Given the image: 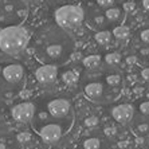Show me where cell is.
Masks as SVG:
<instances>
[{
    "label": "cell",
    "mask_w": 149,
    "mask_h": 149,
    "mask_svg": "<svg viewBox=\"0 0 149 149\" xmlns=\"http://www.w3.org/2000/svg\"><path fill=\"white\" fill-rule=\"evenodd\" d=\"M58 75V69L55 65H42L36 71H35V77L40 83H52L56 79Z\"/></svg>",
    "instance_id": "8"
},
{
    "label": "cell",
    "mask_w": 149,
    "mask_h": 149,
    "mask_svg": "<svg viewBox=\"0 0 149 149\" xmlns=\"http://www.w3.org/2000/svg\"><path fill=\"white\" fill-rule=\"evenodd\" d=\"M118 146H120V148H125V146H128V141H121V142H118Z\"/></svg>",
    "instance_id": "27"
},
{
    "label": "cell",
    "mask_w": 149,
    "mask_h": 149,
    "mask_svg": "<svg viewBox=\"0 0 149 149\" xmlns=\"http://www.w3.org/2000/svg\"><path fill=\"white\" fill-rule=\"evenodd\" d=\"M142 6H144L145 10L149 11V0H142Z\"/></svg>",
    "instance_id": "26"
},
{
    "label": "cell",
    "mask_w": 149,
    "mask_h": 149,
    "mask_svg": "<svg viewBox=\"0 0 149 149\" xmlns=\"http://www.w3.org/2000/svg\"><path fill=\"white\" fill-rule=\"evenodd\" d=\"M101 148V140L95 139V137H90V139L85 140L83 142V149H100Z\"/></svg>",
    "instance_id": "14"
},
{
    "label": "cell",
    "mask_w": 149,
    "mask_h": 149,
    "mask_svg": "<svg viewBox=\"0 0 149 149\" xmlns=\"http://www.w3.org/2000/svg\"><path fill=\"white\" fill-rule=\"evenodd\" d=\"M55 22L61 28H75L83 22V11L78 6H62L55 11Z\"/></svg>",
    "instance_id": "5"
},
{
    "label": "cell",
    "mask_w": 149,
    "mask_h": 149,
    "mask_svg": "<svg viewBox=\"0 0 149 149\" xmlns=\"http://www.w3.org/2000/svg\"><path fill=\"white\" fill-rule=\"evenodd\" d=\"M20 1H24V3H27V1H32V0H20Z\"/></svg>",
    "instance_id": "30"
},
{
    "label": "cell",
    "mask_w": 149,
    "mask_h": 149,
    "mask_svg": "<svg viewBox=\"0 0 149 149\" xmlns=\"http://www.w3.org/2000/svg\"><path fill=\"white\" fill-rule=\"evenodd\" d=\"M111 116H113V118L116 121L121 122V124H126L134 116V109H133L132 105L129 104H121L118 106H116V108H113Z\"/></svg>",
    "instance_id": "9"
},
{
    "label": "cell",
    "mask_w": 149,
    "mask_h": 149,
    "mask_svg": "<svg viewBox=\"0 0 149 149\" xmlns=\"http://www.w3.org/2000/svg\"><path fill=\"white\" fill-rule=\"evenodd\" d=\"M35 106L46 110V113L54 120H58V121L73 126L74 117H75L74 116V108L67 97L47 95V97L39 98V101L35 104Z\"/></svg>",
    "instance_id": "3"
},
{
    "label": "cell",
    "mask_w": 149,
    "mask_h": 149,
    "mask_svg": "<svg viewBox=\"0 0 149 149\" xmlns=\"http://www.w3.org/2000/svg\"><path fill=\"white\" fill-rule=\"evenodd\" d=\"M97 3H98V6H101V7L109 8L110 6H113L114 0H97Z\"/></svg>",
    "instance_id": "21"
},
{
    "label": "cell",
    "mask_w": 149,
    "mask_h": 149,
    "mask_svg": "<svg viewBox=\"0 0 149 149\" xmlns=\"http://www.w3.org/2000/svg\"><path fill=\"white\" fill-rule=\"evenodd\" d=\"M105 82L116 93L121 91L122 86H124V78H122V75L118 73H114V71H111V73L105 75Z\"/></svg>",
    "instance_id": "10"
},
{
    "label": "cell",
    "mask_w": 149,
    "mask_h": 149,
    "mask_svg": "<svg viewBox=\"0 0 149 149\" xmlns=\"http://www.w3.org/2000/svg\"><path fill=\"white\" fill-rule=\"evenodd\" d=\"M126 61H128V63H134L136 62V58H134V56H129Z\"/></svg>",
    "instance_id": "28"
},
{
    "label": "cell",
    "mask_w": 149,
    "mask_h": 149,
    "mask_svg": "<svg viewBox=\"0 0 149 149\" xmlns=\"http://www.w3.org/2000/svg\"><path fill=\"white\" fill-rule=\"evenodd\" d=\"M105 61H106V63L110 65V66H116V65H118V63L121 62V54H118V52H110V54H108V55L105 56Z\"/></svg>",
    "instance_id": "15"
},
{
    "label": "cell",
    "mask_w": 149,
    "mask_h": 149,
    "mask_svg": "<svg viewBox=\"0 0 149 149\" xmlns=\"http://www.w3.org/2000/svg\"><path fill=\"white\" fill-rule=\"evenodd\" d=\"M139 109L142 116H149V101H144L142 104H140Z\"/></svg>",
    "instance_id": "18"
},
{
    "label": "cell",
    "mask_w": 149,
    "mask_h": 149,
    "mask_svg": "<svg viewBox=\"0 0 149 149\" xmlns=\"http://www.w3.org/2000/svg\"><path fill=\"white\" fill-rule=\"evenodd\" d=\"M113 35H114L117 39H120V40H124V39L129 38L130 30H129L126 26H120V27H116L114 30H113Z\"/></svg>",
    "instance_id": "12"
},
{
    "label": "cell",
    "mask_w": 149,
    "mask_h": 149,
    "mask_svg": "<svg viewBox=\"0 0 149 149\" xmlns=\"http://www.w3.org/2000/svg\"><path fill=\"white\" fill-rule=\"evenodd\" d=\"M124 7H125V10H133V8H134V4H133V3H125V6H124Z\"/></svg>",
    "instance_id": "24"
},
{
    "label": "cell",
    "mask_w": 149,
    "mask_h": 149,
    "mask_svg": "<svg viewBox=\"0 0 149 149\" xmlns=\"http://www.w3.org/2000/svg\"><path fill=\"white\" fill-rule=\"evenodd\" d=\"M98 122H100L98 117H94V116H91V117H87L86 120H85V125H86V126H97Z\"/></svg>",
    "instance_id": "20"
},
{
    "label": "cell",
    "mask_w": 149,
    "mask_h": 149,
    "mask_svg": "<svg viewBox=\"0 0 149 149\" xmlns=\"http://www.w3.org/2000/svg\"><path fill=\"white\" fill-rule=\"evenodd\" d=\"M141 40L145 42V43H149V28H146V30H144V31L141 32Z\"/></svg>",
    "instance_id": "22"
},
{
    "label": "cell",
    "mask_w": 149,
    "mask_h": 149,
    "mask_svg": "<svg viewBox=\"0 0 149 149\" xmlns=\"http://www.w3.org/2000/svg\"><path fill=\"white\" fill-rule=\"evenodd\" d=\"M101 63V56L100 55H89L83 59V65L87 69H95L100 66Z\"/></svg>",
    "instance_id": "11"
},
{
    "label": "cell",
    "mask_w": 149,
    "mask_h": 149,
    "mask_svg": "<svg viewBox=\"0 0 149 149\" xmlns=\"http://www.w3.org/2000/svg\"><path fill=\"white\" fill-rule=\"evenodd\" d=\"M0 149H8V148H7V145H6L4 142H0Z\"/></svg>",
    "instance_id": "29"
},
{
    "label": "cell",
    "mask_w": 149,
    "mask_h": 149,
    "mask_svg": "<svg viewBox=\"0 0 149 149\" xmlns=\"http://www.w3.org/2000/svg\"><path fill=\"white\" fill-rule=\"evenodd\" d=\"M120 15H121V11L118 10V8H108V10H106V12H105L106 19H108V20H110V22L117 20L118 17H120Z\"/></svg>",
    "instance_id": "17"
},
{
    "label": "cell",
    "mask_w": 149,
    "mask_h": 149,
    "mask_svg": "<svg viewBox=\"0 0 149 149\" xmlns=\"http://www.w3.org/2000/svg\"><path fill=\"white\" fill-rule=\"evenodd\" d=\"M83 93L87 97V100L97 102V104L110 102L117 95V93L111 90L108 85H104L100 81H90V82H87L83 86Z\"/></svg>",
    "instance_id": "6"
},
{
    "label": "cell",
    "mask_w": 149,
    "mask_h": 149,
    "mask_svg": "<svg viewBox=\"0 0 149 149\" xmlns=\"http://www.w3.org/2000/svg\"><path fill=\"white\" fill-rule=\"evenodd\" d=\"M35 110H36V106L34 102H22V104L15 105L11 109V114H12V118L15 121L26 124V122H31V120L34 118Z\"/></svg>",
    "instance_id": "7"
},
{
    "label": "cell",
    "mask_w": 149,
    "mask_h": 149,
    "mask_svg": "<svg viewBox=\"0 0 149 149\" xmlns=\"http://www.w3.org/2000/svg\"><path fill=\"white\" fill-rule=\"evenodd\" d=\"M30 35L27 30L19 26H8L0 30V50L10 56L20 54L26 49Z\"/></svg>",
    "instance_id": "4"
},
{
    "label": "cell",
    "mask_w": 149,
    "mask_h": 149,
    "mask_svg": "<svg viewBox=\"0 0 149 149\" xmlns=\"http://www.w3.org/2000/svg\"><path fill=\"white\" fill-rule=\"evenodd\" d=\"M31 139H32V136L27 132H23V133H19V134H17V141L19 142H28Z\"/></svg>",
    "instance_id": "19"
},
{
    "label": "cell",
    "mask_w": 149,
    "mask_h": 149,
    "mask_svg": "<svg viewBox=\"0 0 149 149\" xmlns=\"http://www.w3.org/2000/svg\"><path fill=\"white\" fill-rule=\"evenodd\" d=\"M116 133V129L114 128H110V129H106V134H110V136H113Z\"/></svg>",
    "instance_id": "25"
},
{
    "label": "cell",
    "mask_w": 149,
    "mask_h": 149,
    "mask_svg": "<svg viewBox=\"0 0 149 149\" xmlns=\"http://www.w3.org/2000/svg\"><path fill=\"white\" fill-rule=\"evenodd\" d=\"M62 81L66 85H73V83L77 82V74L74 71H71V70H69V71L62 74Z\"/></svg>",
    "instance_id": "16"
},
{
    "label": "cell",
    "mask_w": 149,
    "mask_h": 149,
    "mask_svg": "<svg viewBox=\"0 0 149 149\" xmlns=\"http://www.w3.org/2000/svg\"><path fill=\"white\" fill-rule=\"evenodd\" d=\"M95 40L102 46L108 45V43H110V40H111V34L109 31H101L95 35Z\"/></svg>",
    "instance_id": "13"
},
{
    "label": "cell",
    "mask_w": 149,
    "mask_h": 149,
    "mask_svg": "<svg viewBox=\"0 0 149 149\" xmlns=\"http://www.w3.org/2000/svg\"><path fill=\"white\" fill-rule=\"evenodd\" d=\"M27 71L12 58H0V100L14 97L26 87Z\"/></svg>",
    "instance_id": "2"
},
{
    "label": "cell",
    "mask_w": 149,
    "mask_h": 149,
    "mask_svg": "<svg viewBox=\"0 0 149 149\" xmlns=\"http://www.w3.org/2000/svg\"><path fill=\"white\" fill-rule=\"evenodd\" d=\"M141 75H142V78L144 79H146V81H149V67L148 69H144L141 71Z\"/></svg>",
    "instance_id": "23"
},
{
    "label": "cell",
    "mask_w": 149,
    "mask_h": 149,
    "mask_svg": "<svg viewBox=\"0 0 149 149\" xmlns=\"http://www.w3.org/2000/svg\"><path fill=\"white\" fill-rule=\"evenodd\" d=\"M74 45L67 34L55 28L40 36L35 45V55L43 65H62L70 58Z\"/></svg>",
    "instance_id": "1"
}]
</instances>
